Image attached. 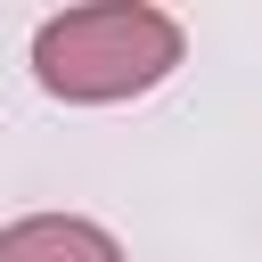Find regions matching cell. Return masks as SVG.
Returning <instances> with one entry per match:
<instances>
[{"mask_svg":"<svg viewBox=\"0 0 262 262\" xmlns=\"http://www.w3.org/2000/svg\"><path fill=\"white\" fill-rule=\"evenodd\" d=\"M172 66H180V25L164 8H139V0L66 8L33 41V74L57 98H131V90L164 82Z\"/></svg>","mask_w":262,"mask_h":262,"instance_id":"1","label":"cell"},{"mask_svg":"<svg viewBox=\"0 0 262 262\" xmlns=\"http://www.w3.org/2000/svg\"><path fill=\"white\" fill-rule=\"evenodd\" d=\"M0 262H123V246H115L98 221H74V213H33V221L0 229Z\"/></svg>","mask_w":262,"mask_h":262,"instance_id":"2","label":"cell"}]
</instances>
